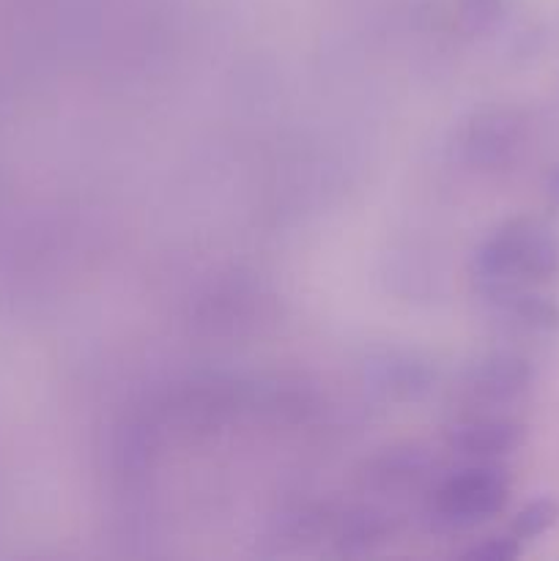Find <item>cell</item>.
Masks as SVG:
<instances>
[{"label": "cell", "mask_w": 559, "mask_h": 561, "mask_svg": "<svg viewBox=\"0 0 559 561\" xmlns=\"http://www.w3.org/2000/svg\"><path fill=\"white\" fill-rule=\"evenodd\" d=\"M554 520H557V504L548 502V499H540V502L529 504V507L518 515V520H515V535L537 537L543 535Z\"/></svg>", "instance_id": "obj_3"}, {"label": "cell", "mask_w": 559, "mask_h": 561, "mask_svg": "<svg viewBox=\"0 0 559 561\" xmlns=\"http://www.w3.org/2000/svg\"><path fill=\"white\" fill-rule=\"evenodd\" d=\"M486 268L504 279H548L559 272V244L540 225H513L486 250Z\"/></svg>", "instance_id": "obj_1"}, {"label": "cell", "mask_w": 559, "mask_h": 561, "mask_svg": "<svg viewBox=\"0 0 559 561\" xmlns=\"http://www.w3.org/2000/svg\"><path fill=\"white\" fill-rule=\"evenodd\" d=\"M507 482L493 469H471L460 477H453L438 491V510L453 524H477L504 507Z\"/></svg>", "instance_id": "obj_2"}, {"label": "cell", "mask_w": 559, "mask_h": 561, "mask_svg": "<svg viewBox=\"0 0 559 561\" xmlns=\"http://www.w3.org/2000/svg\"><path fill=\"white\" fill-rule=\"evenodd\" d=\"M471 557H480V559H491V561H502V559H513L518 557V546L510 540H491L488 546L475 548Z\"/></svg>", "instance_id": "obj_4"}]
</instances>
